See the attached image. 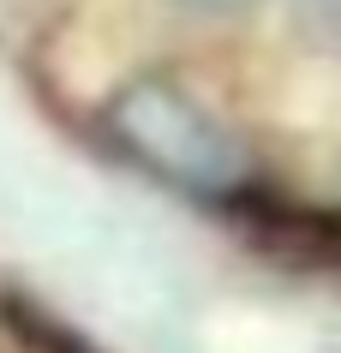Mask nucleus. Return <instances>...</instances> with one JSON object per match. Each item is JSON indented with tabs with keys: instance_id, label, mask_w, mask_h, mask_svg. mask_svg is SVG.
Listing matches in <instances>:
<instances>
[{
	"instance_id": "f257e3e1",
	"label": "nucleus",
	"mask_w": 341,
	"mask_h": 353,
	"mask_svg": "<svg viewBox=\"0 0 341 353\" xmlns=\"http://www.w3.org/2000/svg\"><path fill=\"white\" fill-rule=\"evenodd\" d=\"M102 132L126 162H138L162 186L192 192V198H234L258 168L251 144L204 96H192L180 78L162 72L126 78L102 102Z\"/></svg>"
},
{
	"instance_id": "f03ea898",
	"label": "nucleus",
	"mask_w": 341,
	"mask_h": 353,
	"mask_svg": "<svg viewBox=\"0 0 341 353\" xmlns=\"http://www.w3.org/2000/svg\"><path fill=\"white\" fill-rule=\"evenodd\" d=\"M180 12H198V19H234V12H246L258 0H174Z\"/></svg>"
},
{
	"instance_id": "7ed1b4c3",
	"label": "nucleus",
	"mask_w": 341,
	"mask_h": 353,
	"mask_svg": "<svg viewBox=\"0 0 341 353\" xmlns=\"http://www.w3.org/2000/svg\"><path fill=\"white\" fill-rule=\"evenodd\" d=\"M311 12H318V24H323V37L341 48V0H311Z\"/></svg>"
}]
</instances>
